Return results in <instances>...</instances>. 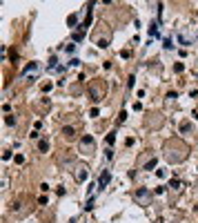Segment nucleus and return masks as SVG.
Listing matches in <instances>:
<instances>
[{
    "label": "nucleus",
    "instance_id": "1",
    "mask_svg": "<svg viewBox=\"0 0 198 223\" xmlns=\"http://www.w3.org/2000/svg\"><path fill=\"white\" fill-rule=\"evenodd\" d=\"M163 156L167 163H172V165H178V163H183L185 158L189 156V145L183 141V138H169V141H165V147H163Z\"/></svg>",
    "mask_w": 198,
    "mask_h": 223
},
{
    "label": "nucleus",
    "instance_id": "2",
    "mask_svg": "<svg viewBox=\"0 0 198 223\" xmlns=\"http://www.w3.org/2000/svg\"><path fill=\"white\" fill-rule=\"evenodd\" d=\"M105 96H107V81H102V78L89 81V98L94 103H100Z\"/></svg>",
    "mask_w": 198,
    "mask_h": 223
},
{
    "label": "nucleus",
    "instance_id": "3",
    "mask_svg": "<svg viewBox=\"0 0 198 223\" xmlns=\"http://www.w3.org/2000/svg\"><path fill=\"white\" fill-rule=\"evenodd\" d=\"M31 199L29 196H18L14 203H11V214L14 217H27L31 212Z\"/></svg>",
    "mask_w": 198,
    "mask_h": 223
},
{
    "label": "nucleus",
    "instance_id": "4",
    "mask_svg": "<svg viewBox=\"0 0 198 223\" xmlns=\"http://www.w3.org/2000/svg\"><path fill=\"white\" fill-rule=\"evenodd\" d=\"M94 42H96V47H100V49H107L109 42H112V31L105 29V25H98V29L94 31Z\"/></svg>",
    "mask_w": 198,
    "mask_h": 223
},
{
    "label": "nucleus",
    "instance_id": "5",
    "mask_svg": "<svg viewBox=\"0 0 198 223\" xmlns=\"http://www.w3.org/2000/svg\"><path fill=\"white\" fill-rule=\"evenodd\" d=\"M134 201H136L138 205H142V208H147L154 201V192L149 188H138L136 192H134Z\"/></svg>",
    "mask_w": 198,
    "mask_h": 223
},
{
    "label": "nucleus",
    "instance_id": "6",
    "mask_svg": "<svg viewBox=\"0 0 198 223\" xmlns=\"http://www.w3.org/2000/svg\"><path fill=\"white\" fill-rule=\"evenodd\" d=\"M78 150H80L85 156H94V154H96V141H94V136L82 134L80 143H78Z\"/></svg>",
    "mask_w": 198,
    "mask_h": 223
},
{
    "label": "nucleus",
    "instance_id": "7",
    "mask_svg": "<svg viewBox=\"0 0 198 223\" xmlns=\"http://www.w3.org/2000/svg\"><path fill=\"white\" fill-rule=\"evenodd\" d=\"M87 170H89L87 165H76V174H74V176H76L78 183H85V181H87V176H89V172H87Z\"/></svg>",
    "mask_w": 198,
    "mask_h": 223
},
{
    "label": "nucleus",
    "instance_id": "8",
    "mask_svg": "<svg viewBox=\"0 0 198 223\" xmlns=\"http://www.w3.org/2000/svg\"><path fill=\"white\" fill-rule=\"evenodd\" d=\"M147 125H149V127H156V129H158V127L163 125V116H160V114H152V116L147 118Z\"/></svg>",
    "mask_w": 198,
    "mask_h": 223
},
{
    "label": "nucleus",
    "instance_id": "9",
    "mask_svg": "<svg viewBox=\"0 0 198 223\" xmlns=\"http://www.w3.org/2000/svg\"><path fill=\"white\" fill-rule=\"evenodd\" d=\"M74 136H76V127H74V125H65V127H62V138L71 141Z\"/></svg>",
    "mask_w": 198,
    "mask_h": 223
},
{
    "label": "nucleus",
    "instance_id": "10",
    "mask_svg": "<svg viewBox=\"0 0 198 223\" xmlns=\"http://www.w3.org/2000/svg\"><path fill=\"white\" fill-rule=\"evenodd\" d=\"M109 181H112V174H109V170H105V172H102L100 174V178H98V188H107V183H109Z\"/></svg>",
    "mask_w": 198,
    "mask_h": 223
},
{
    "label": "nucleus",
    "instance_id": "11",
    "mask_svg": "<svg viewBox=\"0 0 198 223\" xmlns=\"http://www.w3.org/2000/svg\"><path fill=\"white\" fill-rule=\"evenodd\" d=\"M38 152H49V141H47V138H40V141H38Z\"/></svg>",
    "mask_w": 198,
    "mask_h": 223
},
{
    "label": "nucleus",
    "instance_id": "12",
    "mask_svg": "<svg viewBox=\"0 0 198 223\" xmlns=\"http://www.w3.org/2000/svg\"><path fill=\"white\" fill-rule=\"evenodd\" d=\"M36 71H38V63H29V65L25 67V71H22V74H25V76H29V74H36Z\"/></svg>",
    "mask_w": 198,
    "mask_h": 223
},
{
    "label": "nucleus",
    "instance_id": "13",
    "mask_svg": "<svg viewBox=\"0 0 198 223\" xmlns=\"http://www.w3.org/2000/svg\"><path fill=\"white\" fill-rule=\"evenodd\" d=\"M156 156H152V158H147V163H145V165H142V170H147V172H152L154 167H156Z\"/></svg>",
    "mask_w": 198,
    "mask_h": 223
},
{
    "label": "nucleus",
    "instance_id": "14",
    "mask_svg": "<svg viewBox=\"0 0 198 223\" xmlns=\"http://www.w3.org/2000/svg\"><path fill=\"white\" fill-rule=\"evenodd\" d=\"M169 188H172V190H174V192H176V194H178V192H183V183L178 181V178H174V181H172V183H169Z\"/></svg>",
    "mask_w": 198,
    "mask_h": 223
},
{
    "label": "nucleus",
    "instance_id": "15",
    "mask_svg": "<svg viewBox=\"0 0 198 223\" xmlns=\"http://www.w3.org/2000/svg\"><path fill=\"white\" fill-rule=\"evenodd\" d=\"M147 31H149V36H152V38H158V36H160V34H158V22H152Z\"/></svg>",
    "mask_w": 198,
    "mask_h": 223
},
{
    "label": "nucleus",
    "instance_id": "16",
    "mask_svg": "<svg viewBox=\"0 0 198 223\" xmlns=\"http://www.w3.org/2000/svg\"><path fill=\"white\" fill-rule=\"evenodd\" d=\"M76 25H78V14H71L69 18H67V27H71V29H74Z\"/></svg>",
    "mask_w": 198,
    "mask_h": 223
},
{
    "label": "nucleus",
    "instance_id": "17",
    "mask_svg": "<svg viewBox=\"0 0 198 223\" xmlns=\"http://www.w3.org/2000/svg\"><path fill=\"white\" fill-rule=\"evenodd\" d=\"M180 134H192V125H189V121L180 123Z\"/></svg>",
    "mask_w": 198,
    "mask_h": 223
},
{
    "label": "nucleus",
    "instance_id": "18",
    "mask_svg": "<svg viewBox=\"0 0 198 223\" xmlns=\"http://www.w3.org/2000/svg\"><path fill=\"white\" fill-rule=\"evenodd\" d=\"M82 40H85V31H76V34H74V45H76V42H82Z\"/></svg>",
    "mask_w": 198,
    "mask_h": 223
},
{
    "label": "nucleus",
    "instance_id": "19",
    "mask_svg": "<svg viewBox=\"0 0 198 223\" xmlns=\"http://www.w3.org/2000/svg\"><path fill=\"white\" fill-rule=\"evenodd\" d=\"M105 143H107V145H114V143H116V134H107V136H105Z\"/></svg>",
    "mask_w": 198,
    "mask_h": 223
},
{
    "label": "nucleus",
    "instance_id": "20",
    "mask_svg": "<svg viewBox=\"0 0 198 223\" xmlns=\"http://www.w3.org/2000/svg\"><path fill=\"white\" fill-rule=\"evenodd\" d=\"M163 47H165V49H174V40H172V38H165V40H163Z\"/></svg>",
    "mask_w": 198,
    "mask_h": 223
},
{
    "label": "nucleus",
    "instance_id": "21",
    "mask_svg": "<svg viewBox=\"0 0 198 223\" xmlns=\"http://www.w3.org/2000/svg\"><path fill=\"white\" fill-rule=\"evenodd\" d=\"M174 71H176V74H183V71H185V65H183V63H176V65H174Z\"/></svg>",
    "mask_w": 198,
    "mask_h": 223
},
{
    "label": "nucleus",
    "instance_id": "22",
    "mask_svg": "<svg viewBox=\"0 0 198 223\" xmlns=\"http://www.w3.org/2000/svg\"><path fill=\"white\" fill-rule=\"evenodd\" d=\"M94 205H96V201H94V199H89V201H87V205H85V210H87V212H91Z\"/></svg>",
    "mask_w": 198,
    "mask_h": 223
},
{
    "label": "nucleus",
    "instance_id": "23",
    "mask_svg": "<svg viewBox=\"0 0 198 223\" xmlns=\"http://www.w3.org/2000/svg\"><path fill=\"white\" fill-rule=\"evenodd\" d=\"M14 161L18 163V165H22V163H25V154H16V156H14Z\"/></svg>",
    "mask_w": 198,
    "mask_h": 223
},
{
    "label": "nucleus",
    "instance_id": "24",
    "mask_svg": "<svg viewBox=\"0 0 198 223\" xmlns=\"http://www.w3.org/2000/svg\"><path fill=\"white\" fill-rule=\"evenodd\" d=\"M178 40H180V45H189V40H187V36H185V34L178 36Z\"/></svg>",
    "mask_w": 198,
    "mask_h": 223
},
{
    "label": "nucleus",
    "instance_id": "25",
    "mask_svg": "<svg viewBox=\"0 0 198 223\" xmlns=\"http://www.w3.org/2000/svg\"><path fill=\"white\" fill-rule=\"evenodd\" d=\"M125 118H127V112H120L118 114V123H125Z\"/></svg>",
    "mask_w": 198,
    "mask_h": 223
},
{
    "label": "nucleus",
    "instance_id": "26",
    "mask_svg": "<svg viewBox=\"0 0 198 223\" xmlns=\"http://www.w3.org/2000/svg\"><path fill=\"white\" fill-rule=\"evenodd\" d=\"M98 114H100V112H98V107H91V112H89V116H91V118H96Z\"/></svg>",
    "mask_w": 198,
    "mask_h": 223
},
{
    "label": "nucleus",
    "instance_id": "27",
    "mask_svg": "<svg viewBox=\"0 0 198 223\" xmlns=\"http://www.w3.org/2000/svg\"><path fill=\"white\" fill-rule=\"evenodd\" d=\"M65 51H67V54H74V51H76V45H67Z\"/></svg>",
    "mask_w": 198,
    "mask_h": 223
},
{
    "label": "nucleus",
    "instance_id": "28",
    "mask_svg": "<svg viewBox=\"0 0 198 223\" xmlns=\"http://www.w3.org/2000/svg\"><path fill=\"white\" fill-rule=\"evenodd\" d=\"M174 98H178V91H169L167 94V101H174Z\"/></svg>",
    "mask_w": 198,
    "mask_h": 223
},
{
    "label": "nucleus",
    "instance_id": "29",
    "mask_svg": "<svg viewBox=\"0 0 198 223\" xmlns=\"http://www.w3.org/2000/svg\"><path fill=\"white\" fill-rule=\"evenodd\" d=\"M9 156H11V150H5L2 152V161H9Z\"/></svg>",
    "mask_w": 198,
    "mask_h": 223
},
{
    "label": "nucleus",
    "instance_id": "30",
    "mask_svg": "<svg viewBox=\"0 0 198 223\" xmlns=\"http://www.w3.org/2000/svg\"><path fill=\"white\" fill-rule=\"evenodd\" d=\"M156 176L158 178H165V176H167V172H165V170H156Z\"/></svg>",
    "mask_w": 198,
    "mask_h": 223
},
{
    "label": "nucleus",
    "instance_id": "31",
    "mask_svg": "<svg viewBox=\"0 0 198 223\" xmlns=\"http://www.w3.org/2000/svg\"><path fill=\"white\" fill-rule=\"evenodd\" d=\"M5 123H7V125H16V118H14V116H7Z\"/></svg>",
    "mask_w": 198,
    "mask_h": 223
},
{
    "label": "nucleus",
    "instance_id": "32",
    "mask_svg": "<svg viewBox=\"0 0 198 223\" xmlns=\"http://www.w3.org/2000/svg\"><path fill=\"white\" fill-rule=\"evenodd\" d=\"M134 143H136V138H134V136H129V138H127V141H125V145H127V147H132V145H134Z\"/></svg>",
    "mask_w": 198,
    "mask_h": 223
},
{
    "label": "nucleus",
    "instance_id": "33",
    "mask_svg": "<svg viewBox=\"0 0 198 223\" xmlns=\"http://www.w3.org/2000/svg\"><path fill=\"white\" fill-rule=\"evenodd\" d=\"M56 63H58L56 56H51V58H49V67H54V69H56Z\"/></svg>",
    "mask_w": 198,
    "mask_h": 223
},
{
    "label": "nucleus",
    "instance_id": "34",
    "mask_svg": "<svg viewBox=\"0 0 198 223\" xmlns=\"http://www.w3.org/2000/svg\"><path fill=\"white\" fill-rule=\"evenodd\" d=\"M47 203H49V201H47V196H40V199H38V205H47Z\"/></svg>",
    "mask_w": 198,
    "mask_h": 223
},
{
    "label": "nucleus",
    "instance_id": "35",
    "mask_svg": "<svg viewBox=\"0 0 198 223\" xmlns=\"http://www.w3.org/2000/svg\"><path fill=\"white\" fill-rule=\"evenodd\" d=\"M154 192H156V194H165V188H163V185H158V188L154 190Z\"/></svg>",
    "mask_w": 198,
    "mask_h": 223
},
{
    "label": "nucleus",
    "instance_id": "36",
    "mask_svg": "<svg viewBox=\"0 0 198 223\" xmlns=\"http://www.w3.org/2000/svg\"><path fill=\"white\" fill-rule=\"evenodd\" d=\"M51 87H54V85H51V83H45V85H42V91H49Z\"/></svg>",
    "mask_w": 198,
    "mask_h": 223
},
{
    "label": "nucleus",
    "instance_id": "37",
    "mask_svg": "<svg viewBox=\"0 0 198 223\" xmlns=\"http://www.w3.org/2000/svg\"><path fill=\"white\" fill-rule=\"evenodd\" d=\"M134 81H136V76H129V81H127V87H134Z\"/></svg>",
    "mask_w": 198,
    "mask_h": 223
},
{
    "label": "nucleus",
    "instance_id": "38",
    "mask_svg": "<svg viewBox=\"0 0 198 223\" xmlns=\"http://www.w3.org/2000/svg\"><path fill=\"white\" fill-rule=\"evenodd\" d=\"M196 212H198V205H196Z\"/></svg>",
    "mask_w": 198,
    "mask_h": 223
}]
</instances>
